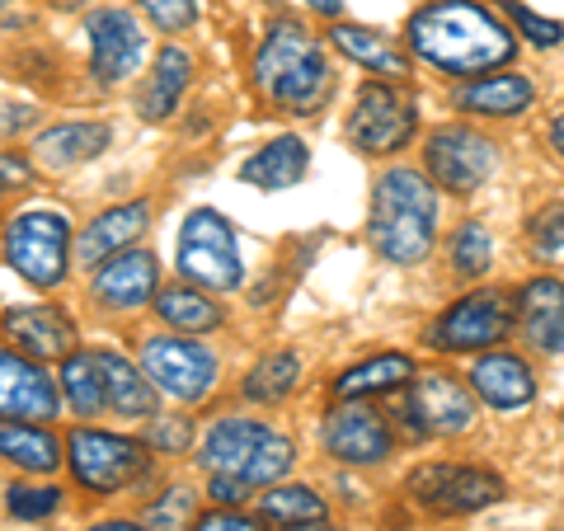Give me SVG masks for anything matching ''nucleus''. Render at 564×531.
Instances as JSON below:
<instances>
[{"label":"nucleus","mask_w":564,"mask_h":531,"mask_svg":"<svg viewBox=\"0 0 564 531\" xmlns=\"http://www.w3.org/2000/svg\"><path fill=\"white\" fill-rule=\"evenodd\" d=\"M306 6H311L315 14H325V20H334V14L344 10V0H306Z\"/></svg>","instance_id":"nucleus-45"},{"label":"nucleus","mask_w":564,"mask_h":531,"mask_svg":"<svg viewBox=\"0 0 564 531\" xmlns=\"http://www.w3.org/2000/svg\"><path fill=\"white\" fill-rule=\"evenodd\" d=\"M404 47L443 76H480L513 62L518 33H508L499 14L485 10L480 0H429L410 14Z\"/></svg>","instance_id":"nucleus-1"},{"label":"nucleus","mask_w":564,"mask_h":531,"mask_svg":"<svg viewBox=\"0 0 564 531\" xmlns=\"http://www.w3.org/2000/svg\"><path fill=\"white\" fill-rule=\"evenodd\" d=\"M532 80L527 76H485V80H475V85H462L456 90V109H466V113H480V118H518L532 109Z\"/></svg>","instance_id":"nucleus-26"},{"label":"nucleus","mask_w":564,"mask_h":531,"mask_svg":"<svg viewBox=\"0 0 564 531\" xmlns=\"http://www.w3.org/2000/svg\"><path fill=\"white\" fill-rule=\"evenodd\" d=\"M367 240L386 263L414 269L433 254L437 240V193L419 170H386L372 188V217H367Z\"/></svg>","instance_id":"nucleus-2"},{"label":"nucleus","mask_w":564,"mask_h":531,"mask_svg":"<svg viewBox=\"0 0 564 531\" xmlns=\"http://www.w3.org/2000/svg\"><path fill=\"white\" fill-rule=\"evenodd\" d=\"M66 466L80 489L90 494H122L151 470L147 442L104 433V429H70L66 433Z\"/></svg>","instance_id":"nucleus-7"},{"label":"nucleus","mask_w":564,"mask_h":531,"mask_svg":"<svg viewBox=\"0 0 564 531\" xmlns=\"http://www.w3.org/2000/svg\"><path fill=\"white\" fill-rule=\"evenodd\" d=\"M400 423L414 437H456L475 423V395L452 371H414L400 395Z\"/></svg>","instance_id":"nucleus-11"},{"label":"nucleus","mask_w":564,"mask_h":531,"mask_svg":"<svg viewBox=\"0 0 564 531\" xmlns=\"http://www.w3.org/2000/svg\"><path fill=\"white\" fill-rule=\"evenodd\" d=\"M104 147H109V128L104 122H57V128L33 137V161L52 174H62V170L95 161Z\"/></svg>","instance_id":"nucleus-23"},{"label":"nucleus","mask_w":564,"mask_h":531,"mask_svg":"<svg viewBox=\"0 0 564 531\" xmlns=\"http://www.w3.org/2000/svg\"><path fill=\"white\" fill-rule=\"evenodd\" d=\"M29 118H33V109H20V104H6V132L14 137L20 128H29Z\"/></svg>","instance_id":"nucleus-43"},{"label":"nucleus","mask_w":564,"mask_h":531,"mask_svg":"<svg viewBox=\"0 0 564 531\" xmlns=\"http://www.w3.org/2000/svg\"><path fill=\"white\" fill-rule=\"evenodd\" d=\"M99 367L109 381V410L122 419H155V381L147 377V367H132L122 353L99 348Z\"/></svg>","instance_id":"nucleus-27"},{"label":"nucleus","mask_w":564,"mask_h":531,"mask_svg":"<svg viewBox=\"0 0 564 531\" xmlns=\"http://www.w3.org/2000/svg\"><path fill=\"white\" fill-rule=\"evenodd\" d=\"M0 170H6V188H14V184H29V165H24L14 151L0 155Z\"/></svg>","instance_id":"nucleus-42"},{"label":"nucleus","mask_w":564,"mask_h":531,"mask_svg":"<svg viewBox=\"0 0 564 531\" xmlns=\"http://www.w3.org/2000/svg\"><path fill=\"white\" fill-rule=\"evenodd\" d=\"M141 367L155 381V391L170 400H203L217 386V353L198 339H170V334H151L141 344Z\"/></svg>","instance_id":"nucleus-12"},{"label":"nucleus","mask_w":564,"mask_h":531,"mask_svg":"<svg viewBox=\"0 0 564 531\" xmlns=\"http://www.w3.org/2000/svg\"><path fill=\"white\" fill-rule=\"evenodd\" d=\"M141 10L161 33H184L198 20V0H141Z\"/></svg>","instance_id":"nucleus-40"},{"label":"nucleus","mask_w":564,"mask_h":531,"mask_svg":"<svg viewBox=\"0 0 564 531\" xmlns=\"http://www.w3.org/2000/svg\"><path fill=\"white\" fill-rule=\"evenodd\" d=\"M188 531H263V518H250L240 508H212V512H198Z\"/></svg>","instance_id":"nucleus-41"},{"label":"nucleus","mask_w":564,"mask_h":531,"mask_svg":"<svg viewBox=\"0 0 564 531\" xmlns=\"http://www.w3.org/2000/svg\"><path fill=\"white\" fill-rule=\"evenodd\" d=\"M551 147L560 151V161H564V113H560V118L551 122Z\"/></svg>","instance_id":"nucleus-46"},{"label":"nucleus","mask_w":564,"mask_h":531,"mask_svg":"<svg viewBox=\"0 0 564 531\" xmlns=\"http://www.w3.org/2000/svg\"><path fill=\"white\" fill-rule=\"evenodd\" d=\"M321 442H325V452L334 456V462H344V466H377V462L391 456L395 433L372 404L339 400L321 423Z\"/></svg>","instance_id":"nucleus-14"},{"label":"nucleus","mask_w":564,"mask_h":531,"mask_svg":"<svg viewBox=\"0 0 564 531\" xmlns=\"http://www.w3.org/2000/svg\"><path fill=\"white\" fill-rule=\"evenodd\" d=\"M419 113L400 80H367L348 113V137L362 155H395L414 141Z\"/></svg>","instance_id":"nucleus-8"},{"label":"nucleus","mask_w":564,"mask_h":531,"mask_svg":"<svg viewBox=\"0 0 564 531\" xmlns=\"http://www.w3.org/2000/svg\"><path fill=\"white\" fill-rule=\"evenodd\" d=\"M414 381V362L404 353H377L358 367H348L339 381H334V395L339 400H367V395H381V391H400V386Z\"/></svg>","instance_id":"nucleus-28"},{"label":"nucleus","mask_w":564,"mask_h":531,"mask_svg":"<svg viewBox=\"0 0 564 531\" xmlns=\"http://www.w3.org/2000/svg\"><path fill=\"white\" fill-rule=\"evenodd\" d=\"M57 381L39 367V358L29 353L6 348L0 353V410L6 419H24V423H47L57 419Z\"/></svg>","instance_id":"nucleus-16"},{"label":"nucleus","mask_w":564,"mask_h":531,"mask_svg":"<svg viewBox=\"0 0 564 531\" xmlns=\"http://www.w3.org/2000/svg\"><path fill=\"white\" fill-rule=\"evenodd\" d=\"M296 447L292 437H282L278 429L259 419H217L198 447V470L207 480H240L245 489H273L282 485V475L292 470Z\"/></svg>","instance_id":"nucleus-4"},{"label":"nucleus","mask_w":564,"mask_h":531,"mask_svg":"<svg viewBox=\"0 0 564 531\" xmlns=\"http://www.w3.org/2000/svg\"><path fill=\"white\" fill-rule=\"evenodd\" d=\"M90 296L109 311H137L161 296V269L147 250H122L109 263H99V273L90 278Z\"/></svg>","instance_id":"nucleus-17"},{"label":"nucleus","mask_w":564,"mask_h":531,"mask_svg":"<svg viewBox=\"0 0 564 531\" xmlns=\"http://www.w3.org/2000/svg\"><path fill=\"white\" fill-rule=\"evenodd\" d=\"M70 250H76V240H70V221L62 212L33 207L6 221V263L29 288H62Z\"/></svg>","instance_id":"nucleus-6"},{"label":"nucleus","mask_w":564,"mask_h":531,"mask_svg":"<svg viewBox=\"0 0 564 531\" xmlns=\"http://www.w3.org/2000/svg\"><path fill=\"white\" fill-rule=\"evenodd\" d=\"M188 80H193V57L184 47L165 43L161 52H155V66H151V76H147V85H141V95H137L141 118H147V122H165L174 109H180Z\"/></svg>","instance_id":"nucleus-24"},{"label":"nucleus","mask_w":564,"mask_h":531,"mask_svg":"<svg viewBox=\"0 0 564 531\" xmlns=\"http://www.w3.org/2000/svg\"><path fill=\"white\" fill-rule=\"evenodd\" d=\"M404 489H410V499L419 508L437 512V518H466V512H480V508L499 503L508 494V485L494 470L462 466V462H429V466H419V470H410Z\"/></svg>","instance_id":"nucleus-10"},{"label":"nucleus","mask_w":564,"mask_h":531,"mask_svg":"<svg viewBox=\"0 0 564 531\" xmlns=\"http://www.w3.org/2000/svg\"><path fill=\"white\" fill-rule=\"evenodd\" d=\"M513 301H518L522 339L541 353H564V282L532 278Z\"/></svg>","instance_id":"nucleus-20"},{"label":"nucleus","mask_w":564,"mask_h":531,"mask_svg":"<svg viewBox=\"0 0 564 531\" xmlns=\"http://www.w3.org/2000/svg\"><path fill=\"white\" fill-rule=\"evenodd\" d=\"M329 43L339 47L348 62L367 66L372 76H386V80H404V76H410V52H404L395 39H386L381 29H367V24H334V29H329Z\"/></svg>","instance_id":"nucleus-25"},{"label":"nucleus","mask_w":564,"mask_h":531,"mask_svg":"<svg viewBox=\"0 0 564 531\" xmlns=\"http://www.w3.org/2000/svg\"><path fill=\"white\" fill-rule=\"evenodd\" d=\"M296 381H302V358H296V353H269V358L254 362V371L240 381V395L254 404H278L282 395L296 391Z\"/></svg>","instance_id":"nucleus-32"},{"label":"nucleus","mask_w":564,"mask_h":531,"mask_svg":"<svg viewBox=\"0 0 564 531\" xmlns=\"http://www.w3.org/2000/svg\"><path fill=\"white\" fill-rule=\"evenodd\" d=\"M447 254H452V269L462 273V278H480L489 273V263H494V240L480 221H462L456 226V236L447 245Z\"/></svg>","instance_id":"nucleus-34"},{"label":"nucleus","mask_w":564,"mask_h":531,"mask_svg":"<svg viewBox=\"0 0 564 531\" xmlns=\"http://www.w3.org/2000/svg\"><path fill=\"white\" fill-rule=\"evenodd\" d=\"M311 170V151L302 137H273L263 151H254L250 161L240 165V184H250L259 193H282V188H296Z\"/></svg>","instance_id":"nucleus-22"},{"label":"nucleus","mask_w":564,"mask_h":531,"mask_svg":"<svg viewBox=\"0 0 564 531\" xmlns=\"http://www.w3.org/2000/svg\"><path fill=\"white\" fill-rule=\"evenodd\" d=\"M174 269L184 273V282L207 292H236L245 282L240 263V240L236 226L221 217L217 207H193L180 226V245H174Z\"/></svg>","instance_id":"nucleus-5"},{"label":"nucleus","mask_w":564,"mask_h":531,"mask_svg":"<svg viewBox=\"0 0 564 531\" xmlns=\"http://www.w3.org/2000/svg\"><path fill=\"white\" fill-rule=\"evenodd\" d=\"M6 508L20 522H47L62 512V489L57 485H6Z\"/></svg>","instance_id":"nucleus-35"},{"label":"nucleus","mask_w":564,"mask_h":531,"mask_svg":"<svg viewBox=\"0 0 564 531\" xmlns=\"http://www.w3.org/2000/svg\"><path fill=\"white\" fill-rule=\"evenodd\" d=\"M0 452H6L10 466L33 470V475H52L62 466V447L57 437L39 423H24V419H6L0 423Z\"/></svg>","instance_id":"nucleus-29"},{"label":"nucleus","mask_w":564,"mask_h":531,"mask_svg":"<svg viewBox=\"0 0 564 531\" xmlns=\"http://www.w3.org/2000/svg\"><path fill=\"white\" fill-rule=\"evenodd\" d=\"M6 334L20 353L39 362H66L70 353H76V325H70V315L62 306H24V311H10L6 315Z\"/></svg>","instance_id":"nucleus-19"},{"label":"nucleus","mask_w":564,"mask_h":531,"mask_svg":"<svg viewBox=\"0 0 564 531\" xmlns=\"http://www.w3.org/2000/svg\"><path fill=\"white\" fill-rule=\"evenodd\" d=\"M325 499L311 485H273L259 499V518L263 522H282V527H302V522H325Z\"/></svg>","instance_id":"nucleus-33"},{"label":"nucleus","mask_w":564,"mask_h":531,"mask_svg":"<svg viewBox=\"0 0 564 531\" xmlns=\"http://www.w3.org/2000/svg\"><path fill=\"white\" fill-rule=\"evenodd\" d=\"M513 325H518V301H508V292L485 288L452 301L429 325V344L437 353H485L494 344H503Z\"/></svg>","instance_id":"nucleus-9"},{"label":"nucleus","mask_w":564,"mask_h":531,"mask_svg":"<svg viewBox=\"0 0 564 531\" xmlns=\"http://www.w3.org/2000/svg\"><path fill=\"white\" fill-rule=\"evenodd\" d=\"M147 221H151V203L147 198L118 203L109 212H99V217L76 236V263H85V269L95 273V263H109L113 254L128 250V245L147 231Z\"/></svg>","instance_id":"nucleus-18"},{"label":"nucleus","mask_w":564,"mask_h":531,"mask_svg":"<svg viewBox=\"0 0 564 531\" xmlns=\"http://www.w3.org/2000/svg\"><path fill=\"white\" fill-rule=\"evenodd\" d=\"M147 447H151V452H161V456L193 452V423H188L184 414L151 419V429H147Z\"/></svg>","instance_id":"nucleus-39"},{"label":"nucleus","mask_w":564,"mask_h":531,"mask_svg":"<svg viewBox=\"0 0 564 531\" xmlns=\"http://www.w3.org/2000/svg\"><path fill=\"white\" fill-rule=\"evenodd\" d=\"M423 165H429L437 188L475 193L494 174V165H499V147H494L485 132L466 128V122H452V128H437L429 137V147H423Z\"/></svg>","instance_id":"nucleus-13"},{"label":"nucleus","mask_w":564,"mask_h":531,"mask_svg":"<svg viewBox=\"0 0 564 531\" xmlns=\"http://www.w3.org/2000/svg\"><path fill=\"white\" fill-rule=\"evenodd\" d=\"M90 531H155V527H141V522H128V518H113V522H95Z\"/></svg>","instance_id":"nucleus-44"},{"label":"nucleus","mask_w":564,"mask_h":531,"mask_svg":"<svg viewBox=\"0 0 564 531\" xmlns=\"http://www.w3.org/2000/svg\"><path fill=\"white\" fill-rule=\"evenodd\" d=\"M85 29H90V71L99 85H122L128 76H137L141 57H147V39H141L132 10H95Z\"/></svg>","instance_id":"nucleus-15"},{"label":"nucleus","mask_w":564,"mask_h":531,"mask_svg":"<svg viewBox=\"0 0 564 531\" xmlns=\"http://www.w3.org/2000/svg\"><path fill=\"white\" fill-rule=\"evenodd\" d=\"M155 315L170 325V329H180V334H207V329H217L226 315L221 306L207 296V288H193V282H180V288H165L161 296L151 301Z\"/></svg>","instance_id":"nucleus-30"},{"label":"nucleus","mask_w":564,"mask_h":531,"mask_svg":"<svg viewBox=\"0 0 564 531\" xmlns=\"http://www.w3.org/2000/svg\"><path fill=\"white\" fill-rule=\"evenodd\" d=\"M527 245L541 263H564V207H545L527 226Z\"/></svg>","instance_id":"nucleus-36"},{"label":"nucleus","mask_w":564,"mask_h":531,"mask_svg":"<svg viewBox=\"0 0 564 531\" xmlns=\"http://www.w3.org/2000/svg\"><path fill=\"white\" fill-rule=\"evenodd\" d=\"M470 386L494 410H522L536 395V377L518 353H480L470 362Z\"/></svg>","instance_id":"nucleus-21"},{"label":"nucleus","mask_w":564,"mask_h":531,"mask_svg":"<svg viewBox=\"0 0 564 531\" xmlns=\"http://www.w3.org/2000/svg\"><path fill=\"white\" fill-rule=\"evenodd\" d=\"M193 508H198V499H193L188 485H170L161 499L151 503V527L155 531H180V527H193Z\"/></svg>","instance_id":"nucleus-37"},{"label":"nucleus","mask_w":564,"mask_h":531,"mask_svg":"<svg viewBox=\"0 0 564 531\" xmlns=\"http://www.w3.org/2000/svg\"><path fill=\"white\" fill-rule=\"evenodd\" d=\"M62 395L80 419H95L109 410V381H104L99 353H70L62 362Z\"/></svg>","instance_id":"nucleus-31"},{"label":"nucleus","mask_w":564,"mask_h":531,"mask_svg":"<svg viewBox=\"0 0 564 531\" xmlns=\"http://www.w3.org/2000/svg\"><path fill=\"white\" fill-rule=\"evenodd\" d=\"M329 57L321 39L296 24V20H273L263 43L254 47V85L269 95L278 109L296 118H311L329 95Z\"/></svg>","instance_id":"nucleus-3"},{"label":"nucleus","mask_w":564,"mask_h":531,"mask_svg":"<svg viewBox=\"0 0 564 531\" xmlns=\"http://www.w3.org/2000/svg\"><path fill=\"white\" fill-rule=\"evenodd\" d=\"M288 531H339V527H325V522H302V527H288Z\"/></svg>","instance_id":"nucleus-47"},{"label":"nucleus","mask_w":564,"mask_h":531,"mask_svg":"<svg viewBox=\"0 0 564 531\" xmlns=\"http://www.w3.org/2000/svg\"><path fill=\"white\" fill-rule=\"evenodd\" d=\"M503 10H508V20L522 29V39L532 47H560L564 43V24L560 20H541V14L527 10L522 0H503Z\"/></svg>","instance_id":"nucleus-38"}]
</instances>
